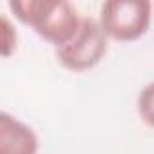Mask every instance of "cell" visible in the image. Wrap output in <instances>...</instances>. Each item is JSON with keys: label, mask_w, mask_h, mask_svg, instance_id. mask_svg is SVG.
<instances>
[{"label": "cell", "mask_w": 154, "mask_h": 154, "mask_svg": "<svg viewBox=\"0 0 154 154\" xmlns=\"http://www.w3.org/2000/svg\"><path fill=\"white\" fill-rule=\"evenodd\" d=\"M8 9L17 22L33 29L54 49L67 45L84 20L78 9L65 0H13Z\"/></svg>", "instance_id": "obj_1"}, {"label": "cell", "mask_w": 154, "mask_h": 154, "mask_svg": "<svg viewBox=\"0 0 154 154\" xmlns=\"http://www.w3.org/2000/svg\"><path fill=\"white\" fill-rule=\"evenodd\" d=\"M154 6L147 0H107L100 6L98 22L109 40L131 44L147 35Z\"/></svg>", "instance_id": "obj_2"}, {"label": "cell", "mask_w": 154, "mask_h": 154, "mask_svg": "<svg viewBox=\"0 0 154 154\" xmlns=\"http://www.w3.org/2000/svg\"><path fill=\"white\" fill-rule=\"evenodd\" d=\"M109 49V38L98 18L84 17L76 36L63 47L54 49L56 62L69 72H87L102 63Z\"/></svg>", "instance_id": "obj_3"}, {"label": "cell", "mask_w": 154, "mask_h": 154, "mask_svg": "<svg viewBox=\"0 0 154 154\" xmlns=\"http://www.w3.org/2000/svg\"><path fill=\"white\" fill-rule=\"evenodd\" d=\"M40 138L36 131L20 118L0 112V154H38Z\"/></svg>", "instance_id": "obj_4"}, {"label": "cell", "mask_w": 154, "mask_h": 154, "mask_svg": "<svg viewBox=\"0 0 154 154\" xmlns=\"http://www.w3.org/2000/svg\"><path fill=\"white\" fill-rule=\"evenodd\" d=\"M136 111L140 120L147 127L154 129V82H149L140 89L136 98Z\"/></svg>", "instance_id": "obj_5"}, {"label": "cell", "mask_w": 154, "mask_h": 154, "mask_svg": "<svg viewBox=\"0 0 154 154\" xmlns=\"http://www.w3.org/2000/svg\"><path fill=\"white\" fill-rule=\"evenodd\" d=\"M0 29H2V44H0V51H2L4 58H11L17 53V47H18V33H17L15 22L9 18V15L0 17Z\"/></svg>", "instance_id": "obj_6"}, {"label": "cell", "mask_w": 154, "mask_h": 154, "mask_svg": "<svg viewBox=\"0 0 154 154\" xmlns=\"http://www.w3.org/2000/svg\"><path fill=\"white\" fill-rule=\"evenodd\" d=\"M152 24H154V18H152Z\"/></svg>", "instance_id": "obj_7"}]
</instances>
